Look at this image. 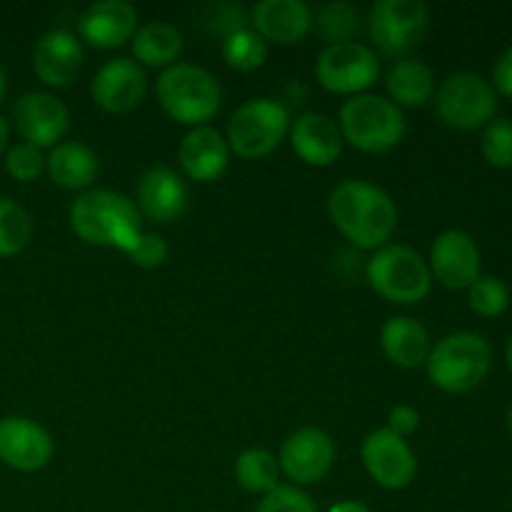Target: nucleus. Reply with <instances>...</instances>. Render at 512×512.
I'll use <instances>...</instances> for the list:
<instances>
[{"label": "nucleus", "instance_id": "1", "mask_svg": "<svg viewBox=\"0 0 512 512\" xmlns=\"http://www.w3.org/2000/svg\"><path fill=\"white\" fill-rule=\"evenodd\" d=\"M328 215L345 240L363 250L388 245L398 228L393 198L368 180H343L328 198Z\"/></svg>", "mask_w": 512, "mask_h": 512}, {"label": "nucleus", "instance_id": "2", "mask_svg": "<svg viewBox=\"0 0 512 512\" xmlns=\"http://www.w3.org/2000/svg\"><path fill=\"white\" fill-rule=\"evenodd\" d=\"M70 228L80 240L128 255L143 235L133 200L108 188L85 190L70 205Z\"/></svg>", "mask_w": 512, "mask_h": 512}, {"label": "nucleus", "instance_id": "3", "mask_svg": "<svg viewBox=\"0 0 512 512\" xmlns=\"http://www.w3.org/2000/svg\"><path fill=\"white\" fill-rule=\"evenodd\" d=\"M493 365V348L480 333L458 330L445 335L430 348L425 368L430 383L450 395L473 393L488 378Z\"/></svg>", "mask_w": 512, "mask_h": 512}, {"label": "nucleus", "instance_id": "4", "mask_svg": "<svg viewBox=\"0 0 512 512\" xmlns=\"http://www.w3.org/2000/svg\"><path fill=\"white\" fill-rule=\"evenodd\" d=\"M155 95L175 123L190 128L208 125L223 103V90L215 75L193 63H173L165 68L155 83Z\"/></svg>", "mask_w": 512, "mask_h": 512}, {"label": "nucleus", "instance_id": "5", "mask_svg": "<svg viewBox=\"0 0 512 512\" xmlns=\"http://www.w3.org/2000/svg\"><path fill=\"white\" fill-rule=\"evenodd\" d=\"M340 133L353 148L363 153H388L405 138L403 108L385 95L360 93L353 95L340 108Z\"/></svg>", "mask_w": 512, "mask_h": 512}, {"label": "nucleus", "instance_id": "6", "mask_svg": "<svg viewBox=\"0 0 512 512\" xmlns=\"http://www.w3.org/2000/svg\"><path fill=\"white\" fill-rule=\"evenodd\" d=\"M368 283L380 298L395 305H415L433 288L428 260L408 245H385L368 260Z\"/></svg>", "mask_w": 512, "mask_h": 512}, {"label": "nucleus", "instance_id": "7", "mask_svg": "<svg viewBox=\"0 0 512 512\" xmlns=\"http://www.w3.org/2000/svg\"><path fill=\"white\" fill-rule=\"evenodd\" d=\"M430 28V10L423 0H375L368 13V35L380 55L408 60Z\"/></svg>", "mask_w": 512, "mask_h": 512}, {"label": "nucleus", "instance_id": "8", "mask_svg": "<svg viewBox=\"0 0 512 512\" xmlns=\"http://www.w3.org/2000/svg\"><path fill=\"white\" fill-rule=\"evenodd\" d=\"M290 133V113L280 100H245L228 123V148L245 160H258L273 153Z\"/></svg>", "mask_w": 512, "mask_h": 512}, {"label": "nucleus", "instance_id": "9", "mask_svg": "<svg viewBox=\"0 0 512 512\" xmlns=\"http://www.w3.org/2000/svg\"><path fill=\"white\" fill-rule=\"evenodd\" d=\"M435 110L448 128L473 133L495 120L498 93L478 73H453L435 88Z\"/></svg>", "mask_w": 512, "mask_h": 512}, {"label": "nucleus", "instance_id": "10", "mask_svg": "<svg viewBox=\"0 0 512 512\" xmlns=\"http://www.w3.org/2000/svg\"><path fill=\"white\" fill-rule=\"evenodd\" d=\"M315 78L330 93L353 98L365 93L380 78L378 53L358 40L328 45L315 60Z\"/></svg>", "mask_w": 512, "mask_h": 512}, {"label": "nucleus", "instance_id": "11", "mask_svg": "<svg viewBox=\"0 0 512 512\" xmlns=\"http://www.w3.org/2000/svg\"><path fill=\"white\" fill-rule=\"evenodd\" d=\"M335 445L330 435L320 428H300L288 435L280 448L278 465L280 473L300 488L315 485L333 470Z\"/></svg>", "mask_w": 512, "mask_h": 512}, {"label": "nucleus", "instance_id": "12", "mask_svg": "<svg viewBox=\"0 0 512 512\" xmlns=\"http://www.w3.org/2000/svg\"><path fill=\"white\" fill-rule=\"evenodd\" d=\"M360 455H363V465L370 478L385 490L408 488L418 475V460L408 440L388 428L373 430L363 440Z\"/></svg>", "mask_w": 512, "mask_h": 512}, {"label": "nucleus", "instance_id": "13", "mask_svg": "<svg viewBox=\"0 0 512 512\" xmlns=\"http://www.w3.org/2000/svg\"><path fill=\"white\" fill-rule=\"evenodd\" d=\"M428 268L433 280L448 290H468L480 278V248L465 230H445L430 248Z\"/></svg>", "mask_w": 512, "mask_h": 512}, {"label": "nucleus", "instance_id": "14", "mask_svg": "<svg viewBox=\"0 0 512 512\" xmlns=\"http://www.w3.org/2000/svg\"><path fill=\"white\" fill-rule=\"evenodd\" d=\"M13 118L25 143L40 150L63 143V135L70 128V113L63 100L38 90L20 95L13 108Z\"/></svg>", "mask_w": 512, "mask_h": 512}, {"label": "nucleus", "instance_id": "15", "mask_svg": "<svg viewBox=\"0 0 512 512\" xmlns=\"http://www.w3.org/2000/svg\"><path fill=\"white\" fill-rule=\"evenodd\" d=\"M145 90H148L145 70L130 58H113L103 63L90 83L95 105L115 115L138 108L145 98Z\"/></svg>", "mask_w": 512, "mask_h": 512}, {"label": "nucleus", "instance_id": "16", "mask_svg": "<svg viewBox=\"0 0 512 512\" xmlns=\"http://www.w3.org/2000/svg\"><path fill=\"white\" fill-rule=\"evenodd\" d=\"M53 458V438L40 423L20 415L0 420V460L20 473L43 470Z\"/></svg>", "mask_w": 512, "mask_h": 512}, {"label": "nucleus", "instance_id": "17", "mask_svg": "<svg viewBox=\"0 0 512 512\" xmlns=\"http://www.w3.org/2000/svg\"><path fill=\"white\" fill-rule=\"evenodd\" d=\"M138 10L128 0H98L78 20V35L98 50H113L133 40Z\"/></svg>", "mask_w": 512, "mask_h": 512}, {"label": "nucleus", "instance_id": "18", "mask_svg": "<svg viewBox=\"0 0 512 512\" xmlns=\"http://www.w3.org/2000/svg\"><path fill=\"white\" fill-rule=\"evenodd\" d=\"M83 45L70 30L55 28L40 35L33 50V70L50 88H68L83 70Z\"/></svg>", "mask_w": 512, "mask_h": 512}, {"label": "nucleus", "instance_id": "19", "mask_svg": "<svg viewBox=\"0 0 512 512\" xmlns=\"http://www.w3.org/2000/svg\"><path fill=\"white\" fill-rule=\"evenodd\" d=\"M250 23L265 43L293 45L313 28V10L303 0H260L250 10Z\"/></svg>", "mask_w": 512, "mask_h": 512}, {"label": "nucleus", "instance_id": "20", "mask_svg": "<svg viewBox=\"0 0 512 512\" xmlns=\"http://www.w3.org/2000/svg\"><path fill=\"white\" fill-rule=\"evenodd\" d=\"M290 145L313 168H328L343 153V133L325 113H303L290 123Z\"/></svg>", "mask_w": 512, "mask_h": 512}, {"label": "nucleus", "instance_id": "21", "mask_svg": "<svg viewBox=\"0 0 512 512\" xmlns=\"http://www.w3.org/2000/svg\"><path fill=\"white\" fill-rule=\"evenodd\" d=\"M178 160L183 173L195 183H213L228 170V140L210 125L190 128L178 145Z\"/></svg>", "mask_w": 512, "mask_h": 512}, {"label": "nucleus", "instance_id": "22", "mask_svg": "<svg viewBox=\"0 0 512 512\" xmlns=\"http://www.w3.org/2000/svg\"><path fill=\"white\" fill-rule=\"evenodd\" d=\"M185 205H188V188L173 168L158 165L145 170L138 183V205H135L138 213L155 223H173L183 215Z\"/></svg>", "mask_w": 512, "mask_h": 512}, {"label": "nucleus", "instance_id": "23", "mask_svg": "<svg viewBox=\"0 0 512 512\" xmlns=\"http://www.w3.org/2000/svg\"><path fill=\"white\" fill-rule=\"evenodd\" d=\"M380 345L385 358L398 368H420L430 355V335L415 318L393 315L380 330Z\"/></svg>", "mask_w": 512, "mask_h": 512}, {"label": "nucleus", "instance_id": "24", "mask_svg": "<svg viewBox=\"0 0 512 512\" xmlns=\"http://www.w3.org/2000/svg\"><path fill=\"white\" fill-rule=\"evenodd\" d=\"M50 180L65 190H88L98 178V155L78 140H63L45 158Z\"/></svg>", "mask_w": 512, "mask_h": 512}, {"label": "nucleus", "instance_id": "25", "mask_svg": "<svg viewBox=\"0 0 512 512\" xmlns=\"http://www.w3.org/2000/svg\"><path fill=\"white\" fill-rule=\"evenodd\" d=\"M183 53V33L173 23L150 20L133 35V55L140 68H170Z\"/></svg>", "mask_w": 512, "mask_h": 512}, {"label": "nucleus", "instance_id": "26", "mask_svg": "<svg viewBox=\"0 0 512 512\" xmlns=\"http://www.w3.org/2000/svg\"><path fill=\"white\" fill-rule=\"evenodd\" d=\"M385 88H388L390 100L398 108L400 105H405V108H423L425 103L435 98V73L423 60H398L388 70Z\"/></svg>", "mask_w": 512, "mask_h": 512}, {"label": "nucleus", "instance_id": "27", "mask_svg": "<svg viewBox=\"0 0 512 512\" xmlns=\"http://www.w3.org/2000/svg\"><path fill=\"white\" fill-rule=\"evenodd\" d=\"M235 480L248 493L268 495L280 485L278 458L265 448L243 450L235 460Z\"/></svg>", "mask_w": 512, "mask_h": 512}, {"label": "nucleus", "instance_id": "28", "mask_svg": "<svg viewBox=\"0 0 512 512\" xmlns=\"http://www.w3.org/2000/svg\"><path fill=\"white\" fill-rule=\"evenodd\" d=\"M223 58L240 73H253L268 60V43L253 28H240L223 38Z\"/></svg>", "mask_w": 512, "mask_h": 512}, {"label": "nucleus", "instance_id": "29", "mask_svg": "<svg viewBox=\"0 0 512 512\" xmlns=\"http://www.w3.org/2000/svg\"><path fill=\"white\" fill-rule=\"evenodd\" d=\"M318 33L328 45L350 43L353 35L360 30V13L353 3L345 0H333L318 10Z\"/></svg>", "mask_w": 512, "mask_h": 512}, {"label": "nucleus", "instance_id": "30", "mask_svg": "<svg viewBox=\"0 0 512 512\" xmlns=\"http://www.w3.org/2000/svg\"><path fill=\"white\" fill-rule=\"evenodd\" d=\"M33 235V220L28 210L20 208L15 200L0 198V258H13Z\"/></svg>", "mask_w": 512, "mask_h": 512}, {"label": "nucleus", "instance_id": "31", "mask_svg": "<svg viewBox=\"0 0 512 512\" xmlns=\"http://www.w3.org/2000/svg\"><path fill=\"white\" fill-rule=\"evenodd\" d=\"M468 305L480 318H500L510 308V290L495 275H480L468 288Z\"/></svg>", "mask_w": 512, "mask_h": 512}, {"label": "nucleus", "instance_id": "32", "mask_svg": "<svg viewBox=\"0 0 512 512\" xmlns=\"http://www.w3.org/2000/svg\"><path fill=\"white\" fill-rule=\"evenodd\" d=\"M480 150H483L485 163L493 168L508 170L512 168V123L505 118L490 120L483 128L480 138Z\"/></svg>", "mask_w": 512, "mask_h": 512}, {"label": "nucleus", "instance_id": "33", "mask_svg": "<svg viewBox=\"0 0 512 512\" xmlns=\"http://www.w3.org/2000/svg\"><path fill=\"white\" fill-rule=\"evenodd\" d=\"M5 170L13 175L20 183H30V180H38L45 173V155L43 150L35 148L30 143H15L13 148H8L5 153Z\"/></svg>", "mask_w": 512, "mask_h": 512}, {"label": "nucleus", "instance_id": "34", "mask_svg": "<svg viewBox=\"0 0 512 512\" xmlns=\"http://www.w3.org/2000/svg\"><path fill=\"white\" fill-rule=\"evenodd\" d=\"M255 512H318V508L305 490L295 485H278L268 495H263Z\"/></svg>", "mask_w": 512, "mask_h": 512}, {"label": "nucleus", "instance_id": "35", "mask_svg": "<svg viewBox=\"0 0 512 512\" xmlns=\"http://www.w3.org/2000/svg\"><path fill=\"white\" fill-rule=\"evenodd\" d=\"M168 243H165L163 235L158 233H143L140 235V240L135 243V248L130 250L128 258L133 260L138 268H160V265L168 260Z\"/></svg>", "mask_w": 512, "mask_h": 512}, {"label": "nucleus", "instance_id": "36", "mask_svg": "<svg viewBox=\"0 0 512 512\" xmlns=\"http://www.w3.org/2000/svg\"><path fill=\"white\" fill-rule=\"evenodd\" d=\"M420 428V413L413 405H395L388 413V430H393L400 438H408Z\"/></svg>", "mask_w": 512, "mask_h": 512}, {"label": "nucleus", "instance_id": "37", "mask_svg": "<svg viewBox=\"0 0 512 512\" xmlns=\"http://www.w3.org/2000/svg\"><path fill=\"white\" fill-rule=\"evenodd\" d=\"M493 90L512 100V45L498 58L493 68Z\"/></svg>", "mask_w": 512, "mask_h": 512}, {"label": "nucleus", "instance_id": "38", "mask_svg": "<svg viewBox=\"0 0 512 512\" xmlns=\"http://www.w3.org/2000/svg\"><path fill=\"white\" fill-rule=\"evenodd\" d=\"M328 512H373L365 503H358V500H343V503H335Z\"/></svg>", "mask_w": 512, "mask_h": 512}, {"label": "nucleus", "instance_id": "39", "mask_svg": "<svg viewBox=\"0 0 512 512\" xmlns=\"http://www.w3.org/2000/svg\"><path fill=\"white\" fill-rule=\"evenodd\" d=\"M8 140H10V128H8V123H5L3 115H0V155L8 150Z\"/></svg>", "mask_w": 512, "mask_h": 512}, {"label": "nucleus", "instance_id": "40", "mask_svg": "<svg viewBox=\"0 0 512 512\" xmlns=\"http://www.w3.org/2000/svg\"><path fill=\"white\" fill-rule=\"evenodd\" d=\"M5 88H8V78H5V70L3 65H0V103H3L5 98Z\"/></svg>", "mask_w": 512, "mask_h": 512}, {"label": "nucleus", "instance_id": "41", "mask_svg": "<svg viewBox=\"0 0 512 512\" xmlns=\"http://www.w3.org/2000/svg\"><path fill=\"white\" fill-rule=\"evenodd\" d=\"M505 360H508V368H510V373H512V335H510V340H508V348H505Z\"/></svg>", "mask_w": 512, "mask_h": 512}, {"label": "nucleus", "instance_id": "42", "mask_svg": "<svg viewBox=\"0 0 512 512\" xmlns=\"http://www.w3.org/2000/svg\"><path fill=\"white\" fill-rule=\"evenodd\" d=\"M508 430H510V435H512V405H510V410H508Z\"/></svg>", "mask_w": 512, "mask_h": 512}]
</instances>
